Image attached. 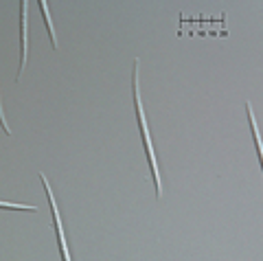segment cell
<instances>
[{
  "instance_id": "7a4b0ae2",
  "label": "cell",
  "mask_w": 263,
  "mask_h": 261,
  "mask_svg": "<svg viewBox=\"0 0 263 261\" xmlns=\"http://www.w3.org/2000/svg\"><path fill=\"white\" fill-rule=\"evenodd\" d=\"M40 180H42L44 189H46V195H48V204H51V213H53V222H55V233H57V239H60V250H62V257H64V261H70V252H68V246H66L64 226H62L60 211H57V204H55L53 191H51V187H48V180H46V176H44V174H40Z\"/></svg>"
},
{
  "instance_id": "8992f818",
  "label": "cell",
  "mask_w": 263,
  "mask_h": 261,
  "mask_svg": "<svg viewBox=\"0 0 263 261\" xmlns=\"http://www.w3.org/2000/svg\"><path fill=\"white\" fill-rule=\"evenodd\" d=\"M3 209H20V211H31V213H37V207H22V204H11V202H3Z\"/></svg>"
},
{
  "instance_id": "6da1fadb",
  "label": "cell",
  "mask_w": 263,
  "mask_h": 261,
  "mask_svg": "<svg viewBox=\"0 0 263 261\" xmlns=\"http://www.w3.org/2000/svg\"><path fill=\"white\" fill-rule=\"evenodd\" d=\"M138 66H141V60H134V75H132V86H134V105H136V119H138V127L143 132V143L147 150V158H149L152 165V174H154V182H156V198H162V184H160V174H158V160H156L154 154V145H152V134L149 127H147V119H145V110L141 103V92H138Z\"/></svg>"
},
{
  "instance_id": "3957f363",
  "label": "cell",
  "mask_w": 263,
  "mask_h": 261,
  "mask_svg": "<svg viewBox=\"0 0 263 261\" xmlns=\"http://www.w3.org/2000/svg\"><path fill=\"white\" fill-rule=\"evenodd\" d=\"M27 7L29 3L27 0H22L20 3V9H22V60H20V70H18V79L22 77L24 72V66H27V48H29V18H27Z\"/></svg>"
},
{
  "instance_id": "277c9868",
  "label": "cell",
  "mask_w": 263,
  "mask_h": 261,
  "mask_svg": "<svg viewBox=\"0 0 263 261\" xmlns=\"http://www.w3.org/2000/svg\"><path fill=\"white\" fill-rule=\"evenodd\" d=\"M246 112H248L250 129H252V134H254V143H257L259 160H261V167H263V141H261V134H259V127H257V119H254V112H252V105H250V101H246Z\"/></svg>"
},
{
  "instance_id": "5b68a950",
  "label": "cell",
  "mask_w": 263,
  "mask_h": 261,
  "mask_svg": "<svg viewBox=\"0 0 263 261\" xmlns=\"http://www.w3.org/2000/svg\"><path fill=\"white\" fill-rule=\"evenodd\" d=\"M40 9H42V13H44V22H46V27H48V33H51V42H53V46L57 48V35H55V29H53V22H51V13H48V5L44 3V0H40Z\"/></svg>"
}]
</instances>
